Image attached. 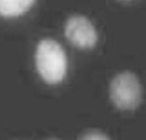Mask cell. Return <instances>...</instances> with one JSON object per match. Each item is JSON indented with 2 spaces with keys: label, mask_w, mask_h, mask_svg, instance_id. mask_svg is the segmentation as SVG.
I'll use <instances>...</instances> for the list:
<instances>
[{
  "label": "cell",
  "mask_w": 146,
  "mask_h": 140,
  "mask_svg": "<svg viewBox=\"0 0 146 140\" xmlns=\"http://www.w3.org/2000/svg\"><path fill=\"white\" fill-rule=\"evenodd\" d=\"M35 60L39 75L48 84L60 83L67 74V55L63 47L54 40L45 39L38 44Z\"/></svg>",
  "instance_id": "6da1fadb"
},
{
  "label": "cell",
  "mask_w": 146,
  "mask_h": 140,
  "mask_svg": "<svg viewBox=\"0 0 146 140\" xmlns=\"http://www.w3.org/2000/svg\"><path fill=\"white\" fill-rule=\"evenodd\" d=\"M65 35L71 44L82 49L93 48L97 43L98 35L94 25L84 16L74 15L65 25Z\"/></svg>",
  "instance_id": "3957f363"
},
{
  "label": "cell",
  "mask_w": 146,
  "mask_h": 140,
  "mask_svg": "<svg viewBox=\"0 0 146 140\" xmlns=\"http://www.w3.org/2000/svg\"><path fill=\"white\" fill-rule=\"evenodd\" d=\"M142 86L137 76L125 71L116 74L110 82V96L114 105L123 110L136 109L142 101Z\"/></svg>",
  "instance_id": "7a4b0ae2"
},
{
  "label": "cell",
  "mask_w": 146,
  "mask_h": 140,
  "mask_svg": "<svg viewBox=\"0 0 146 140\" xmlns=\"http://www.w3.org/2000/svg\"><path fill=\"white\" fill-rule=\"evenodd\" d=\"M80 140H110V138L103 132L98 131H89L80 137Z\"/></svg>",
  "instance_id": "5b68a950"
},
{
  "label": "cell",
  "mask_w": 146,
  "mask_h": 140,
  "mask_svg": "<svg viewBox=\"0 0 146 140\" xmlns=\"http://www.w3.org/2000/svg\"><path fill=\"white\" fill-rule=\"evenodd\" d=\"M36 0H0V16L17 18L29 11Z\"/></svg>",
  "instance_id": "277c9868"
},
{
  "label": "cell",
  "mask_w": 146,
  "mask_h": 140,
  "mask_svg": "<svg viewBox=\"0 0 146 140\" xmlns=\"http://www.w3.org/2000/svg\"><path fill=\"white\" fill-rule=\"evenodd\" d=\"M50 140H56V139H50Z\"/></svg>",
  "instance_id": "8992f818"
}]
</instances>
